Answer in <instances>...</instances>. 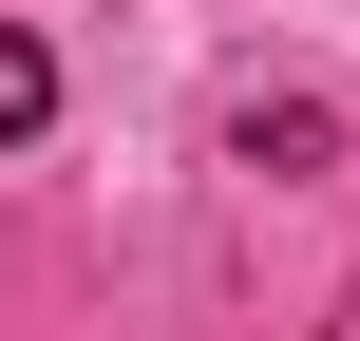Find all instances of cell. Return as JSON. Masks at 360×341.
<instances>
[{
	"label": "cell",
	"mask_w": 360,
	"mask_h": 341,
	"mask_svg": "<svg viewBox=\"0 0 360 341\" xmlns=\"http://www.w3.org/2000/svg\"><path fill=\"white\" fill-rule=\"evenodd\" d=\"M342 341H360V285H342Z\"/></svg>",
	"instance_id": "7a4b0ae2"
},
{
	"label": "cell",
	"mask_w": 360,
	"mask_h": 341,
	"mask_svg": "<svg viewBox=\"0 0 360 341\" xmlns=\"http://www.w3.org/2000/svg\"><path fill=\"white\" fill-rule=\"evenodd\" d=\"M38 114H57V57H38V38H19V19H0V152H19V133H38Z\"/></svg>",
	"instance_id": "6da1fadb"
}]
</instances>
